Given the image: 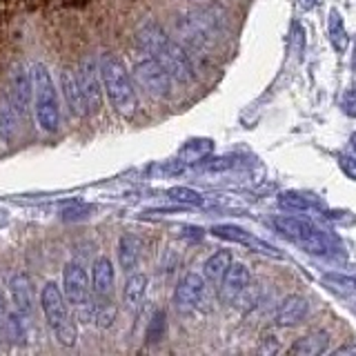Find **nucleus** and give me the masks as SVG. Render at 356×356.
Masks as SVG:
<instances>
[{"label": "nucleus", "instance_id": "nucleus-1", "mask_svg": "<svg viewBox=\"0 0 356 356\" xmlns=\"http://www.w3.org/2000/svg\"><path fill=\"white\" fill-rule=\"evenodd\" d=\"M136 42L145 54L154 56V58L170 72L174 81L192 83L196 78L192 56L187 54L183 44H178L176 40L167 36L159 22H154V20L143 22V25L136 29Z\"/></svg>", "mask_w": 356, "mask_h": 356}, {"label": "nucleus", "instance_id": "nucleus-2", "mask_svg": "<svg viewBox=\"0 0 356 356\" xmlns=\"http://www.w3.org/2000/svg\"><path fill=\"white\" fill-rule=\"evenodd\" d=\"M100 78H103V89L109 98L111 107H114L120 116L131 118L138 111V94L134 89V83L129 78L127 67L114 54H100L98 58Z\"/></svg>", "mask_w": 356, "mask_h": 356}, {"label": "nucleus", "instance_id": "nucleus-3", "mask_svg": "<svg viewBox=\"0 0 356 356\" xmlns=\"http://www.w3.org/2000/svg\"><path fill=\"white\" fill-rule=\"evenodd\" d=\"M40 309L44 314V321L63 348H74L78 341V325L70 314V303L63 294V287H58L54 281L44 283L40 289Z\"/></svg>", "mask_w": 356, "mask_h": 356}, {"label": "nucleus", "instance_id": "nucleus-4", "mask_svg": "<svg viewBox=\"0 0 356 356\" xmlns=\"http://www.w3.org/2000/svg\"><path fill=\"white\" fill-rule=\"evenodd\" d=\"M31 81H33V116L42 131L54 134L60 127V105L56 83L44 63H36L31 67Z\"/></svg>", "mask_w": 356, "mask_h": 356}, {"label": "nucleus", "instance_id": "nucleus-5", "mask_svg": "<svg viewBox=\"0 0 356 356\" xmlns=\"http://www.w3.org/2000/svg\"><path fill=\"white\" fill-rule=\"evenodd\" d=\"M63 294L70 307L76 312L81 321H94V303H92V278L83 263H67L63 270Z\"/></svg>", "mask_w": 356, "mask_h": 356}, {"label": "nucleus", "instance_id": "nucleus-6", "mask_svg": "<svg viewBox=\"0 0 356 356\" xmlns=\"http://www.w3.org/2000/svg\"><path fill=\"white\" fill-rule=\"evenodd\" d=\"M274 227L281 232L285 238H289L292 243H298L300 248H305V252H309V254H325L327 252V243L323 238V234L305 218L276 216Z\"/></svg>", "mask_w": 356, "mask_h": 356}, {"label": "nucleus", "instance_id": "nucleus-7", "mask_svg": "<svg viewBox=\"0 0 356 356\" xmlns=\"http://www.w3.org/2000/svg\"><path fill=\"white\" fill-rule=\"evenodd\" d=\"M134 78H136V83L154 98H170L172 96L174 78L149 54L145 56V58L134 63Z\"/></svg>", "mask_w": 356, "mask_h": 356}, {"label": "nucleus", "instance_id": "nucleus-8", "mask_svg": "<svg viewBox=\"0 0 356 356\" xmlns=\"http://www.w3.org/2000/svg\"><path fill=\"white\" fill-rule=\"evenodd\" d=\"M176 29L181 33V38L189 44L192 49H205L214 40V22L205 18L203 11H187V14L178 16Z\"/></svg>", "mask_w": 356, "mask_h": 356}, {"label": "nucleus", "instance_id": "nucleus-9", "mask_svg": "<svg viewBox=\"0 0 356 356\" xmlns=\"http://www.w3.org/2000/svg\"><path fill=\"white\" fill-rule=\"evenodd\" d=\"M78 83L83 89V98L87 105V114H98L103 107V78H100V67L98 60H94L92 56L81 60L78 65Z\"/></svg>", "mask_w": 356, "mask_h": 356}, {"label": "nucleus", "instance_id": "nucleus-10", "mask_svg": "<svg viewBox=\"0 0 356 356\" xmlns=\"http://www.w3.org/2000/svg\"><path fill=\"white\" fill-rule=\"evenodd\" d=\"M207 294V281L203 274L187 272L174 287V305L178 312H194L203 305Z\"/></svg>", "mask_w": 356, "mask_h": 356}, {"label": "nucleus", "instance_id": "nucleus-11", "mask_svg": "<svg viewBox=\"0 0 356 356\" xmlns=\"http://www.w3.org/2000/svg\"><path fill=\"white\" fill-rule=\"evenodd\" d=\"M7 287H9V298H11V303H14L16 314L31 316L33 309H36V289H33L31 278L25 272H16L9 276Z\"/></svg>", "mask_w": 356, "mask_h": 356}, {"label": "nucleus", "instance_id": "nucleus-12", "mask_svg": "<svg viewBox=\"0 0 356 356\" xmlns=\"http://www.w3.org/2000/svg\"><path fill=\"white\" fill-rule=\"evenodd\" d=\"M252 285V272L245 263H232L225 276L218 283V294L222 303H234L245 289Z\"/></svg>", "mask_w": 356, "mask_h": 356}, {"label": "nucleus", "instance_id": "nucleus-13", "mask_svg": "<svg viewBox=\"0 0 356 356\" xmlns=\"http://www.w3.org/2000/svg\"><path fill=\"white\" fill-rule=\"evenodd\" d=\"M9 96L14 100L20 114H25L33 100V81L31 72L22 63H16L9 72Z\"/></svg>", "mask_w": 356, "mask_h": 356}, {"label": "nucleus", "instance_id": "nucleus-14", "mask_svg": "<svg viewBox=\"0 0 356 356\" xmlns=\"http://www.w3.org/2000/svg\"><path fill=\"white\" fill-rule=\"evenodd\" d=\"M309 314V300L303 294H289L281 300L276 309L274 323L278 327H296Z\"/></svg>", "mask_w": 356, "mask_h": 356}, {"label": "nucleus", "instance_id": "nucleus-15", "mask_svg": "<svg viewBox=\"0 0 356 356\" xmlns=\"http://www.w3.org/2000/svg\"><path fill=\"white\" fill-rule=\"evenodd\" d=\"M92 292L94 300H103V298H114V283H116V272L114 265L107 259V256H98L92 265Z\"/></svg>", "mask_w": 356, "mask_h": 356}, {"label": "nucleus", "instance_id": "nucleus-16", "mask_svg": "<svg viewBox=\"0 0 356 356\" xmlns=\"http://www.w3.org/2000/svg\"><path fill=\"white\" fill-rule=\"evenodd\" d=\"M211 234H214L216 238H222V241L241 243V245H245V248H250L254 252H261V254H267V256H281L270 243L256 238L254 234L245 232L243 227H236V225H214V227H211Z\"/></svg>", "mask_w": 356, "mask_h": 356}, {"label": "nucleus", "instance_id": "nucleus-17", "mask_svg": "<svg viewBox=\"0 0 356 356\" xmlns=\"http://www.w3.org/2000/svg\"><path fill=\"white\" fill-rule=\"evenodd\" d=\"M60 89H63V96H65V103L70 107V111L74 116H85L87 114V105H85V98H83V89L81 83H78V74L70 67H65L60 72Z\"/></svg>", "mask_w": 356, "mask_h": 356}, {"label": "nucleus", "instance_id": "nucleus-18", "mask_svg": "<svg viewBox=\"0 0 356 356\" xmlns=\"http://www.w3.org/2000/svg\"><path fill=\"white\" fill-rule=\"evenodd\" d=\"M327 348H330V332L316 330L294 341L287 348V354L289 356H321L323 352H327Z\"/></svg>", "mask_w": 356, "mask_h": 356}, {"label": "nucleus", "instance_id": "nucleus-19", "mask_svg": "<svg viewBox=\"0 0 356 356\" xmlns=\"http://www.w3.org/2000/svg\"><path fill=\"white\" fill-rule=\"evenodd\" d=\"M140 252H143V243L134 234H122L118 241V263L127 274L138 267Z\"/></svg>", "mask_w": 356, "mask_h": 356}, {"label": "nucleus", "instance_id": "nucleus-20", "mask_svg": "<svg viewBox=\"0 0 356 356\" xmlns=\"http://www.w3.org/2000/svg\"><path fill=\"white\" fill-rule=\"evenodd\" d=\"M147 285H149V278L145 274H131L125 283V289H122V303L127 305V309L131 312H138L143 307V300L145 294H147Z\"/></svg>", "mask_w": 356, "mask_h": 356}, {"label": "nucleus", "instance_id": "nucleus-21", "mask_svg": "<svg viewBox=\"0 0 356 356\" xmlns=\"http://www.w3.org/2000/svg\"><path fill=\"white\" fill-rule=\"evenodd\" d=\"M232 263L234 261H232V252L229 250H218V252H214L203 263V276H205V281L211 283V285H218L220 278L225 276V272L229 270Z\"/></svg>", "mask_w": 356, "mask_h": 356}, {"label": "nucleus", "instance_id": "nucleus-22", "mask_svg": "<svg viewBox=\"0 0 356 356\" xmlns=\"http://www.w3.org/2000/svg\"><path fill=\"white\" fill-rule=\"evenodd\" d=\"M18 116H20V111L14 105L11 96L9 94L0 96V138H5V140L14 138V134L18 131Z\"/></svg>", "mask_w": 356, "mask_h": 356}, {"label": "nucleus", "instance_id": "nucleus-23", "mask_svg": "<svg viewBox=\"0 0 356 356\" xmlns=\"http://www.w3.org/2000/svg\"><path fill=\"white\" fill-rule=\"evenodd\" d=\"M327 36L332 47L337 51H345L348 49V31H345V22L343 16L339 14V9H332L330 11V18H327Z\"/></svg>", "mask_w": 356, "mask_h": 356}, {"label": "nucleus", "instance_id": "nucleus-24", "mask_svg": "<svg viewBox=\"0 0 356 356\" xmlns=\"http://www.w3.org/2000/svg\"><path fill=\"white\" fill-rule=\"evenodd\" d=\"M118 314L116 300L114 298H103V300H94V323L100 330H109L114 325Z\"/></svg>", "mask_w": 356, "mask_h": 356}, {"label": "nucleus", "instance_id": "nucleus-25", "mask_svg": "<svg viewBox=\"0 0 356 356\" xmlns=\"http://www.w3.org/2000/svg\"><path fill=\"white\" fill-rule=\"evenodd\" d=\"M165 337H167V314L165 309H156L147 323V330H145V343L159 345L161 341H165Z\"/></svg>", "mask_w": 356, "mask_h": 356}, {"label": "nucleus", "instance_id": "nucleus-26", "mask_svg": "<svg viewBox=\"0 0 356 356\" xmlns=\"http://www.w3.org/2000/svg\"><path fill=\"white\" fill-rule=\"evenodd\" d=\"M211 140L209 138H196V140H189L185 147L181 149V159L185 163H198V161H203L205 156L211 152Z\"/></svg>", "mask_w": 356, "mask_h": 356}, {"label": "nucleus", "instance_id": "nucleus-27", "mask_svg": "<svg viewBox=\"0 0 356 356\" xmlns=\"http://www.w3.org/2000/svg\"><path fill=\"white\" fill-rule=\"evenodd\" d=\"M167 196H170L174 203H178V205H185V207H200L205 203V198L200 196L196 189H192V187H185V185H176V187H172L170 192H167Z\"/></svg>", "mask_w": 356, "mask_h": 356}, {"label": "nucleus", "instance_id": "nucleus-28", "mask_svg": "<svg viewBox=\"0 0 356 356\" xmlns=\"http://www.w3.org/2000/svg\"><path fill=\"white\" fill-rule=\"evenodd\" d=\"M278 205L287 211H305L309 207L305 196L298 194V192H283L281 196H278Z\"/></svg>", "mask_w": 356, "mask_h": 356}, {"label": "nucleus", "instance_id": "nucleus-29", "mask_svg": "<svg viewBox=\"0 0 356 356\" xmlns=\"http://www.w3.org/2000/svg\"><path fill=\"white\" fill-rule=\"evenodd\" d=\"M323 281L330 283V287H337L341 292L348 294H356V276H348V274H325Z\"/></svg>", "mask_w": 356, "mask_h": 356}, {"label": "nucleus", "instance_id": "nucleus-30", "mask_svg": "<svg viewBox=\"0 0 356 356\" xmlns=\"http://www.w3.org/2000/svg\"><path fill=\"white\" fill-rule=\"evenodd\" d=\"M259 352L265 354V356L278 354V352H281V337H278L276 332H265L261 343H259Z\"/></svg>", "mask_w": 356, "mask_h": 356}, {"label": "nucleus", "instance_id": "nucleus-31", "mask_svg": "<svg viewBox=\"0 0 356 356\" xmlns=\"http://www.w3.org/2000/svg\"><path fill=\"white\" fill-rule=\"evenodd\" d=\"M9 314L11 312L7 309L5 294H3V289H0V345L9 339Z\"/></svg>", "mask_w": 356, "mask_h": 356}, {"label": "nucleus", "instance_id": "nucleus-32", "mask_svg": "<svg viewBox=\"0 0 356 356\" xmlns=\"http://www.w3.org/2000/svg\"><path fill=\"white\" fill-rule=\"evenodd\" d=\"M341 107H343V111L350 118H356V83H352L348 89H345L343 100H341Z\"/></svg>", "mask_w": 356, "mask_h": 356}, {"label": "nucleus", "instance_id": "nucleus-33", "mask_svg": "<svg viewBox=\"0 0 356 356\" xmlns=\"http://www.w3.org/2000/svg\"><path fill=\"white\" fill-rule=\"evenodd\" d=\"M339 167L343 170V174L352 178V181H356V159L350 154H341L339 156Z\"/></svg>", "mask_w": 356, "mask_h": 356}, {"label": "nucleus", "instance_id": "nucleus-34", "mask_svg": "<svg viewBox=\"0 0 356 356\" xmlns=\"http://www.w3.org/2000/svg\"><path fill=\"white\" fill-rule=\"evenodd\" d=\"M334 356H345V354H356V343H345L341 348H337L332 352Z\"/></svg>", "mask_w": 356, "mask_h": 356}, {"label": "nucleus", "instance_id": "nucleus-35", "mask_svg": "<svg viewBox=\"0 0 356 356\" xmlns=\"http://www.w3.org/2000/svg\"><path fill=\"white\" fill-rule=\"evenodd\" d=\"M300 3H303L305 9H309V7H314V5L318 3V0H300Z\"/></svg>", "mask_w": 356, "mask_h": 356}, {"label": "nucleus", "instance_id": "nucleus-36", "mask_svg": "<svg viewBox=\"0 0 356 356\" xmlns=\"http://www.w3.org/2000/svg\"><path fill=\"white\" fill-rule=\"evenodd\" d=\"M350 143H352V149L356 152V131H354L352 136H350Z\"/></svg>", "mask_w": 356, "mask_h": 356}]
</instances>
